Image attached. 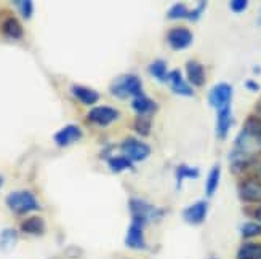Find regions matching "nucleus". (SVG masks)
Instances as JSON below:
<instances>
[{"label":"nucleus","mask_w":261,"mask_h":259,"mask_svg":"<svg viewBox=\"0 0 261 259\" xmlns=\"http://www.w3.org/2000/svg\"><path fill=\"white\" fill-rule=\"evenodd\" d=\"M194 40V36L188 27H173L167 34V42L173 50H186Z\"/></svg>","instance_id":"9"},{"label":"nucleus","mask_w":261,"mask_h":259,"mask_svg":"<svg viewBox=\"0 0 261 259\" xmlns=\"http://www.w3.org/2000/svg\"><path fill=\"white\" fill-rule=\"evenodd\" d=\"M2 184H4V178L0 176V187H2Z\"/></svg>","instance_id":"35"},{"label":"nucleus","mask_w":261,"mask_h":259,"mask_svg":"<svg viewBox=\"0 0 261 259\" xmlns=\"http://www.w3.org/2000/svg\"><path fill=\"white\" fill-rule=\"evenodd\" d=\"M122 151L123 154H125L127 159H130L133 163L135 162H143L146 160L147 157H149L151 154V148L147 146L146 142H143L141 139L138 138H127V139H123L122 142Z\"/></svg>","instance_id":"5"},{"label":"nucleus","mask_w":261,"mask_h":259,"mask_svg":"<svg viewBox=\"0 0 261 259\" xmlns=\"http://www.w3.org/2000/svg\"><path fill=\"white\" fill-rule=\"evenodd\" d=\"M2 32L5 34L7 37L10 39H21L22 36H24V29H22V26L19 24V21L13 16H8L5 21H4V24H2Z\"/></svg>","instance_id":"18"},{"label":"nucleus","mask_w":261,"mask_h":259,"mask_svg":"<svg viewBox=\"0 0 261 259\" xmlns=\"http://www.w3.org/2000/svg\"><path fill=\"white\" fill-rule=\"evenodd\" d=\"M241 235L244 239H255L261 235V224L259 222H245L241 227Z\"/></svg>","instance_id":"28"},{"label":"nucleus","mask_w":261,"mask_h":259,"mask_svg":"<svg viewBox=\"0 0 261 259\" xmlns=\"http://www.w3.org/2000/svg\"><path fill=\"white\" fill-rule=\"evenodd\" d=\"M151 120L146 119V117H138L135 122H133V130L140 134V136H147V134L151 133Z\"/></svg>","instance_id":"29"},{"label":"nucleus","mask_w":261,"mask_h":259,"mask_svg":"<svg viewBox=\"0 0 261 259\" xmlns=\"http://www.w3.org/2000/svg\"><path fill=\"white\" fill-rule=\"evenodd\" d=\"M7 207L15 215H26L31 211H37L40 208L37 197L29 190H15L7 197Z\"/></svg>","instance_id":"3"},{"label":"nucleus","mask_w":261,"mask_h":259,"mask_svg":"<svg viewBox=\"0 0 261 259\" xmlns=\"http://www.w3.org/2000/svg\"><path fill=\"white\" fill-rule=\"evenodd\" d=\"M132 109L140 117H147V116L154 114V112L159 109V106H157V103H155L152 98H149V96H146L144 93H141L140 96L133 98V101H132Z\"/></svg>","instance_id":"15"},{"label":"nucleus","mask_w":261,"mask_h":259,"mask_svg":"<svg viewBox=\"0 0 261 259\" xmlns=\"http://www.w3.org/2000/svg\"><path fill=\"white\" fill-rule=\"evenodd\" d=\"M15 5L18 7L21 16L24 19H29L34 13V4L31 0H19V2H15Z\"/></svg>","instance_id":"30"},{"label":"nucleus","mask_w":261,"mask_h":259,"mask_svg":"<svg viewBox=\"0 0 261 259\" xmlns=\"http://www.w3.org/2000/svg\"><path fill=\"white\" fill-rule=\"evenodd\" d=\"M168 85H170V90L175 93V95H179V96H194V88H192L185 78H183V74H181L179 69H175L170 72L168 75Z\"/></svg>","instance_id":"12"},{"label":"nucleus","mask_w":261,"mask_h":259,"mask_svg":"<svg viewBox=\"0 0 261 259\" xmlns=\"http://www.w3.org/2000/svg\"><path fill=\"white\" fill-rule=\"evenodd\" d=\"M186 74H188V83L191 87H203L205 85V67L200 63L191 60L186 63Z\"/></svg>","instance_id":"14"},{"label":"nucleus","mask_w":261,"mask_h":259,"mask_svg":"<svg viewBox=\"0 0 261 259\" xmlns=\"http://www.w3.org/2000/svg\"><path fill=\"white\" fill-rule=\"evenodd\" d=\"M18 242V232L15 229H4L0 232V250L8 251Z\"/></svg>","instance_id":"25"},{"label":"nucleus","mask_w":261,"mask_h":259,"mask_svg":"<svg viewBox=\"0 0 261 259\" xmlns=\"http://www.w3.org/2000/svg\"><path fill=\"white\" fill-rule=\"evenodd\" d=\"M128 208L132 213V219H140L143 222H154L164 216V210L159 208L143 198H130Z\"/></svg>","instance_id":"4"},{"label":"nucleus","mask_w":261,"mask_h":259,"mask_svg":"<svg viewBox=\"0 0 261 259\" xmlns=\"http://www.w3.org/2000/svg\"><path fill=\"white\" fill-rule=\"evenodd\" d=\"M84 136L82 130L79 128L77 125H66L64 128H61L60 131L55 133V142L60 146V148H66V146H69L72 142H77Z\"/></svg>","instance_id":"13"},{"label":"nucleus","mask_w":261,"mask_h":259,"mask_svg":"<svg viewBox=\"0 0 261 259\" xmlns=\"http://www.w3.org/2000/svg\"><path fill=\"white\" fill-rule=\"evenodd\" d=\"M255 218H256V221L261 224V205L256 208V211H255Z\"/></svg>","instance_id":"34"},{"label":"nucleus","mask_w":261,"mask_h":259,"mask_svg":"<svg viewBox=\"0 0 261 259\" xmlns=\"http://www.w3.org/2000/svg\"><path fill=\"white\" fill-rule=\"evenodd\" d=\"M205 7H207V2H199V5H197L194 10H191V11H189L188 19H189L191 22L199 21V18L202 16V13H203V11H205Z\"/></svg>","instance_id":"31"},{"label":"nucleus","mask_w":261,"mask_h":259,"mask_svg":"<svg viewBox=\"0 0 261 259\" xmlns=\"http://www.w3.org/2000/svg\"><path fill=\"white\" fill-rule=\"evenodd\" d=\"M189 11H191V10H188L185 4H175L172 8H170V10L167 11V18H168V19H172V21H176V19H188Z\"/></svg>","instance_id":"27"},{"label":"nucleus","mask_w":261,"mask_h":259,"mask_svg":"<svg viewBox=\"0 0 261 259\" xmlns=\"http://www.w3.org/2000/svg\"><path fill=\"white\" fill-rule=\"evenodd\" d=\"M231 99H232V87L226 82L215 85L208 93V104L217 110L226 106H231Z\"/></svg>","instance_id":"8"},{"label":"nucleus","mask_w":261,"mask_h":259,"mask_svg":"<svg viewBox=\"0 0 261 259\" xmlns=\"http://www.w3.org/2000/svg\"><path fill=\"white\" fill-rule=\"evenodd\" d=\"M71 92L74 95V98H77V101H81L82 104L92 106L99 99V93L95 92V90L88 88V87H82V85H74L71 88Z\"/></svg>","instance_id":"17"},{"label":"nucleus","mask_w":261,"mask_h":259,"mask_svg":"<svg viewBox=\"0 0 261 259\" xmlns=\"http://www.w3.org/2000/svg\"><path fill=\"white\" fill-rule=\"evenodd\" d=\"M108 165H109L112 173H122L125 170H133V162L130 159H127L125 155L111 157V159L108 160Z\"/></svg>","instance_id":"24"},{"label":"nucleus","mask_w":261,"mask_h":259,"mask_svg":"<svg viewBox=\"0 0 261 259\" xmlns=\"http://www.w3.org/2000/svg\"><path fill=\"white\" fill-rule=\"evenodd\" d=\"M144 226L146 222L140 219H132V224L127 231L125 235V246L135 251H141L146 250V239H144Z\"/></svg>","instance_id":"6"},{"label":"nucleus","mask_w":261,"mask_h":259,"mask_svg":"<svg viewBox=\"0 0 261 259\" xmlns=\"http://www.w3.org/2000/svg\"><path fill=\"white\" fill-rule=\"evenodd\" d=\"M21 232L28 235H42L45 232V221L39 216H31L21 224Z\"/></svg>","instance_id":"19"},{"label":"nucleus","mask_w":261,"mask_h":259,"mask_svg":"<svg viewBox=\"0 0 261 259\" xmlns=\"http://www.w3.org/2000/svg\"><path fill=\"white\" fill-rule=\"evenodd\" d=\"M232 127V110L231 106H226L217 110V136L220 139H226Z\"/></svg>","instance_id":"16"},{"label":"nucleus","mask_w":261,"mask_h":259,"mask_svg":"<svg viewBox=\"0 0 261 259\" xmlns=\"http://www.w3.org/2000/svg\"><path fill=\"white\" fill-rule=\"evenodd\" d=\"M109 92L112 96H116L117 99H125L128 96L136 98L143 93V83H141V78L135 74H123L116 77L112 80L111 87H109Z\"/></svg>","instance_id":"2"},{"label":"nucleus","mask_w":261,"mask_h":259,"mask_svg":"<svg viewBox=\"0 0 261 259\" xmlns=\"http://www.w3.org/2000/svg\"><path fill=\"white\" fill-rule=\"evenodd\" d=\"M229 8L234 13H244L248 8V2L247 0H232V2H229Z\"/></svg>","instance_id":"32"},{"label":"nucleus","mask_w":261,"mask_h":259,"mask_svg":"<svg viewBox=\"0 0 261 259\" xmlns=\"http://www.w3.org/2000/svg\"><path fill=\"white\" fill-rule=\"evenodd\" d=\"M212 259H217V257H212Z\"/></svg>","instance_id":"36"},{"label":"nucleus","mask_w":261,"mask_h":259,"mask_svg":"<svg viewBox=\"0 0 261 259\" xmlns=\"http://www.w3.org/2000/svg\"><path fill=\"white\" fill-rule=\"evenodd\" d=\"M245 87L250 90V92H258V90H259V85L256 82H253V80H247L245 82Z\"/></svg>","instance_id":"33"},{"label":"nucleus","mask_w":261,"mask_h":259,"mask_svg":"<svg viewBox=\"0 0 261 259\" xmlns=\"http://www.w3.org/2000/svg\"><path fill=\"white\" fill-rule=\"evenodd\" d=\"M200 175L199 168H194V166H188V165H179L175 171V178H176V186L178 189L181 187L185 179H197Z\"/></svg>","instance_id":"23"},{"label":"nucleus","mask_w":261,"mask_h":259,"mask_svg":"<svg viewBox=\"0 0 261 259\" xmlns=\"http://www.w3.org/2000/svg\"><path fill=\"white\" fill-rule=\"evenodd\" d=\"M242 171H252L253 175V179H258V181H261V154L253 157L252 160H248L244 166H242Z\"/></svg>","instance_id":"26"},{"label":"nucleus","mask_w":261,"mask_h":259,"mask_svg":"<svg viewBox=\"0 0 261 259\" xmlns=\"http://www.w3.org/2000/svg\"><path fill=\"white\" fill-rule=\"evenodd\" d=\"M220 179H221V166L220 165H215L212 166V170L207 176V181H205V194L207 197H213L217 189L220 186Z\"/></svg>","instance_id":"20"},{"label":"nucleus","mask_w":261,"mask_h":259,"mask_svg":"<svg viewBox=\"0 0 261 259\" xmlns=\"http://www.w3.org/2000/svg\"><path fill=\"white\" fill-rule=\"evenodd\" d=\"M149 74L155 78L157 82H168L170 71L167 67V63L164 60H155L149 64Z\"/></svg>","instance_id":"21"},{"label":"nucleus","mask_w":261,"mask_h":259,"mask_svg":"<svg viewBox=\"0 0 261 259\" xmlns=\"http://www.w3.org/2000/svg\"><path fill=\"white\" fill-rule=\"evenodd\" d=\"M237 259H261V243H244L237 251Z\"/></svg>","instance_id":"22"},{"label":"nucleus","mask_w":261,"mask_h":259,"mask_svg":"<svg viewBox=\"0 0 261 259\" xmlns=\"http://www.w3.org/2000/svg\"><path fill=\"white\" fill-rule=\"evenodd\" d=\"M207 213H208L207 200H199L196 204H192L183 210V219L188 224H191V226H200V224L205 221Z\"/></svg>","instance_id":"10"},{"label":"nucleus","mask_w":261,"mask_h":259,"mask_svg":"<svg viewBox=\"0 0 261 259\" xmlns=\"http://www.w3.org/2000/svg\"><path fill=\"white\" fill-rule=\"evenodd\" d=\"M261 154V119L248 117L244 123L239 136L234 142V151L231 152V168L234 173H241L242 166Z\"/></svg>","instance_id":"1"},{"label":"nucleus","mask_w":261,"mask_h":259,"mask_svg":"<svg viewBox=\"0 0 261 259\" xmlns=\"http://www.w3.org/2000/svg\"><path fill=\"white\" fill-rule=\"evenodd\" d=\"M239 197L248 204H261V181L248 178L239 184Z\"/></svg>","instance_id":"11"},{"label":"nucleus","mask_w":261,"mask_h":259,"mask_svg":"<svg viewBox=\"0 0 261 259\" xmlns=\"http://www.w3.org/2000/svg\"><path fill=\"white\" fill-rule=\"evenodd\" d=\"M120 117V112L111 106H96L88 112V122L98 127H109Z\"/></svg>","instance_id":"7"}]
</instances>
